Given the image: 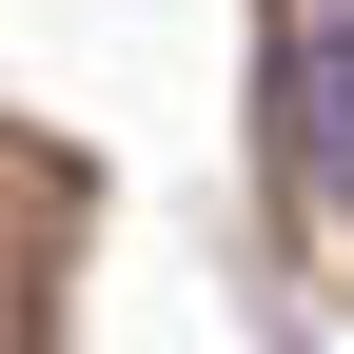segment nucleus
<instances>
[{"mask_svg": "<svg viewBox=\"0 0 354 354\" xmlns=\"http://www.w3.org/2000/svg\"><path fill=\"white\" fill-rule=\"evenodd\" d=\"M295 158L354 197V0H315V20H295Z\"/></svg>", "mask_w": 354, "mask_h": 354, "instance_id": "1", "label": "nucleus"}]
</instances>
